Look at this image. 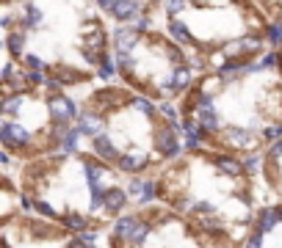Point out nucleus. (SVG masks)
<instances>
[{"instance_id":"obj_1","label":"nucleus","mask_w":282,"mask_h":248,"mask_svg":"<svg viewBox=\"0 0 282 248\" xmlns=\"http://www.w3.org/2000/svg\"><path fill=\"white\" fill-rule=\"evenodd\" d=\"M47 111L53 113V119H58V122H69V119L75 116V102L61 97V94H53L47 100Z\"/></svg>"},{"instance_id":"obj_2","label":"nucleus","mask_w":282,"mask_h":248,"mask_svg":"<svg viewBox=\"0 0 282 248\" xmlns=\"http://www.w3.org/2000/svg\"><path fill=\"white\" fill-rule=\"evenodd\" d=\"M177 132H180V130H174V127H172V130H163L161 132V135H158V149H161V152L163 154H177V152H180V143H177Z\"/></svg>"},{"instance_id":"obj_3","label":"nucleus","mask_w":282,"mask_h":248,"mask_svg":"<svg viewBox=\"0 0 282 248\" xmlns=\"http://www.w3.org/2000/svg\"><path fill=\"white\" fill-rule=\"evenodd\" d=\"M111 11H114L116 19H136L138 17V6L133 3V0H119Z\"/></svg>"},{"instance_id":"obj_4","label":"nucleus","mask_w":282,"mask_h":248,"mask_svg":"<svg viewBox=\"0 0 282 248\" xmlns=\"http://www.w3.org/2000/svg\"><path fill=\"white\" fill-rule=\"evenodd\" d=\"M0 135H3V143H8V146H11V143H25L28 132L19 130L17 124H3V132H0Z\"/></svg>"},{"instance_id":"obj_5","label":"nucleus","mask_w":282,"mask_h":248,"mask_svg":"<svg viewBox=\"0 0 282 248\" xmlns=\"http://www.w3.org/2000/svg\"><path fill=\"white\" fill-rule=\"evenodd\" d=\"M114 39H116V50L127 53V50H133V44H136V30L133 28H119Z\"/></svg>"},{"instance_id":"obj_6","label":"nucleus","mask_w":282,"mask_h":248,"mask_svg":"<svg viewBox=\"0 0 282 248\" xmlns=\"http://www.w3.org/2000/svg\"><path fill=\"white\" fill-rule=\"evenodd\" d=\"M94 149H97V154H102L105 160H119V157H116V146L105 135H97L94 138Z\"/></svg>"},{"instance_id":"obj_7","label":"nucleus","mask_w":282,"mask_h":248,"mask_svg":"<svg viewBox=\"0 0 282 248\" xmlns=\"http://www.w3.org/2000/svg\"><path fill=\"white\" fill-rule=\"evenodd\" d=\"M144 165H147V160L141 154H125V157H119V168H125V171H141Z\"/></svg>"},{"instance_id":"obj_8","label":"nucleus","mask_w":282,"mask_h":248,"mask_svg":"<svg viewBox=\"0 0 282 248\" xmlns=\"http://www.w3.org/2000/svg\"><path fill=\"white\" fill-rule=\"evenodd\" d=\"M125 201H127V196L122 190H108L105 193V207H108L111 213H119L122 207H125Z\"/></svg>"},{"instance_id":"obj_9","label":"nucleus","mask_w":282,"mask_h":248,"mask_svg":"<svg viewBox=\"0 0 282 248\" xmlns=\"http://www.w3.org/2000/svg\"><path fill=\"white\" fill-rule=\"evenodd\" d=\"M100 127H102V122L100 119H94L91 113H86V116H80V122H78V132H89V135H94V132H100Z\"/></svg>"},{"instance_id":"obj_10","label":"nucleus","mask_w":282,"mask_h":248,"mask_svg":"<svg viewBox=\"0 0 282 248\" xmlns=\"http://www.w3.org/2000/svg\"><path fill=\"white\" fill-rule=\"evenodd\" d=\"M191 83V69H174L172 80H169V89H186Z\"/></svg>"},{"instance_id":"obj_11","label":"nucleus","mask_w":282,"mask_h":248,"mask_svg":"<svg viewBox=\"0 0 282 248\" xmlns=\"http://www.w3.org/2000/svg\"><path fill=\"white\" fill-rule=\"evenodd\" d=\"M219 168H222L224 174L238 177V174L244 171V163H238V160H233V157H219Z\"/></svg>"},{"instance_id":"obj_12","label":"nucleus","mask_w":282,"mask_h":248,"mask_svg":"<svg viewBox=\"0 0 282 248\" xmlns=\"http://www.w3.org/2000/svg\"><path fill=\"white\" fill-rule=\"evenodd\" d=\"M169 33H172V39H174V41H180V44H191V36H188L186 25L172 22V25H169Z\"/></svg>"},{"instance_id":"obj_13","label":"nucleus","mask_w":282,"mask_h":248,"mask_svg":"<svg viewBox=\"0 0 282 248\" xmlns=\"http://www.w3.org/2000/svg\"><path fill=\"white\" fill-rule=\"evenodd\" d=\"M61 149H64V152H78V132H64V135H61Z\"/></svg>"},{"instance_id":"obj_14","label":"nucleus","mask_w":282,"mask_h":248,"mask_svg":"<svg viewBox=\"0 0 282 248\" xmlns=\"http://www.w3.org/2000/svg\"><path fill=\"white\" fill-rule=\"evenodd\" d=\"M277 218H280V213H274V210H266L263 215H260V232H271L277 224Z\"/></svg>"},{"instance_id":"obj_15","label":"nucleus","mask_w":282,"mask_h":248,"mask_svg":"<svg viewBox=\"0 0 282 248\" xmlns=\"http://www.w3.org/2000/svg\"><path fill=\"white\" fill-rule=\"evenodd\" d=\"M22 44H25V39H22L19 33H11V36H8V50H11L14 55L22 53Z\"/></svg>"},{"instance_id":"obj_16","label":"nucleus","mask_w":282,"mask_h":248,"mask_svg":"<svg viewBox=\"0 0 282 248\" xmlns=\"http://www.w3.org/2000/svg\"><path fill=\"white\" fill-rule=\"evenodd\" d=\"M66 226H69V229H75V232H83L86 229V221L80 218V215H66Z\"/></svg>"},{"instance_id":"obj_17","label":"nucleus","mask_w":282,"mask_h":248,"mask_svg":"<svg viewBox=\"0 0 282 248\" xmlns=\"http://www.w3.org/2000/svg\"><path fill=\"white\" fill-rule=\"evenodd\" d=\"M19 105H22V94H17V97H8V100L3 102V111H6V113H14Z\"/></svg>"},{"instance_id":"obj_18","label":"nucleus","mask_w":282,"mask_h":248,"mask_svg":"<svg viewBox=\"0 0 282 248\" xmlns=\"http://www.w3.org/2000/svg\"><path fill=\"white\" fill-rule=\"evenodd\" d=\"M163 3H166L169 14H180L183 8H186V0H163Z\"/></svg>"},{"instance_id":"obj_19","label":"nucleus","mask_w":282,"mask_h":248,"mask_svg":"<svg viewBox=\"0 0 282 248\" xmlns=\"http://www.w3.org/2000/svg\"><path fill=\"white\" fill-rule=\"evenodd\" d=\"M230 138H233V143H238V146L252 143V141H249V132H241V130H230Z\"/></svg>"},{"instance_id":"obj_20","label":"nucleus","mask_w":282,"mask_h":248,"mask_svg":"<svg viewBox=\"0 0 282 248\" xmlns=\"http://www.w3.org/2000/svg\"><path fill=\"white\" fill-rule=\"evenodd\" d=\"M100 75L102 77H111L114 75V61H108V55L102 58V64H100Z\"/></svg>"},{"instance_id":"obj_21","label":"nucleus","mask_w":282,"mask_h":248,"mask_svg":"<svg viewBox=\"0 0 282 248\" xmlns=\"http://www.w3.org/2000/svg\"><path fill=\"white\" fill-rule=\"evenodd\" d=\"M25 11H28V25H36V22H39V17H42L36 6H25Z\"/></svg>"},{"instance_id":"obj_22","label":"nucleus","mask_w":282,"mask_h":248,"mask_svg":"<svg viewBox=\"0 0 282 248\" xmlns=\"http://www.w3.org/2000/svg\"><path fill=\"white\" fill-rule=\"evenodd\" d=\"M133 108H138V111H144V113H155L152 102H147V100H133Z\"/></svg>"},{"instance_id":"obj_23","label":"nucleus","mask_w":282,"mask_h":248,"mask_svg":"<svg viewBox=\"0 0 282 248\" xmlns=\"http://www.w3.org/2000/svg\"><path fill=\"white\" fill-rule=\"evenodd\" d=\"M244 168H246L249 174H255V171L260 168V160H258V157H246V160H244Z\"/></svg>"},{"instance_id":"obj_24","label":"nucleus","mask_w":282,"mask_h":248,"mask_svg":"<svg viewBox=\"0 0 282 248\" xmlns=\"http://www.w3.org/2000/svg\"><path fill=\"white\" fill-rule=\"evenodd\" d=\"M282 138V127H266V141H277Z\"/></svg>"},{"instance_id":"obj_25","label":"nucleus","mask_w":282,"mask_h":248,"mask_svg":"<svg viewBox=\"0 0 282 248\" xmlns=\"http://www.w3.org/2000/svg\"><path fill=\"white\" fill-rule=\"evenodd\" d=\"M25 64H28V66H33L36 72H44V64H42L39 58H33V55H25Z\"/></svg>"},{"instance_id":"obj_26","label":"nucleus","mask_w":282,"mask_h":248,"mask_svg":"<svg viewBox=\"0 0 282 248\" xmlns=\"http://www.w3.org/2000/svg\"><path fill=\"white\" fill-rule=\"evenodd\" d=\"M269 39H271V41H282V25H271Z\"/></svg>"},{"instance_id":"obj_27","label":"nucleus","mask_w":282,"mask_h":248,"mask_svg":"<svg viewBox=\"0 0 282 248\" xmlns=\"http://www.w3.org/2000/svg\"><path fill=\"white\" fill-rule=\"evenodd\" d=\"M241 44H244V50H258L260 47L258 39H241Z\"/></svg>"},{"instance_id":"obj_28","label":"nucleus","mask_w":282,"mask_h":248,"mask_svg":"<svg viewBox=\"0 0 282 248\" xmlns=\"http://www.w3.org/2000/svg\"><path fill=\"white\" fill-rule=\"evenodd\" d=\"M36 210H39V213H42V215H47V218H53V210H50V207L47 204H44V201H36Z\"/></svg>"},{"instance_id":"obj_29","label":"nucleus","mask_w":282,"mask_h":248,"mask_svg":"<svg viewBox=\"0 0 282 248\" xmlns=\"http://www.w3.org/2000/svg\"><path fill=\"white\" fill-rule=\"evenodd\" d=\"M152 196H155V182H144V199L150 201Z\"/></svg>"},{"instance_id":"obj_30","label":"nucleus","mask_w":282,"mask_h":248,"mask_svg":"<svg viewBox=\"0 0 282 248\" xmlns=\"http://www.w3.org/2000/svg\"><path fill=\"white\" fill-rule=\"evenodd\" d=\"M260 66H277V55H274V53H269V55L263 58V64H260Z\"/></svg>"},{"instance_id":"obj_31","label":"nucleus","mask_w":282,"mask_h":248,"mask_svg":"<svg viewBox=\"0 0 282 248\" xmlns=\"http://www.w3.org/2000/svg\"><path fill=\"white\" fill-rule=\"evenodd\" d=\"M280 154H282V141H280V143H277V146L269 152V157H280Z\"/></svg>"},{"instance_id":"obj_32","label":"nucleus","mask_w":282,"mask_h":248,"mask_svg":"<svg viewBox=\"0 0 282 248\" xmlns=\"http://www.w3.org/2000/svg\"><path fill=\"white\" fill-rule=\"evenodd\" d=\"M119 0H100V6H105V8H114Z\"/></svg>"},{"instance_id":"obj_33","label":"nucleus","mask_w":282,"mask_h":248,"mask_svg":"<svg viewBox=\"0 0 282 248\" xmlns=\"http://www.w3.org/2000/svg\"><path fill=\"white\" fill-rule=\"evenodd\" d=\"M69 248H91V246H89V243H83V240H75Z\"/></svg>"},{"instance_id":"obj_34","label":"nucleus","mask_w":282,"mask_h":248,"mask_svg":"<svg viewBox=\"0 0 282 248\" xmlns=\"http://www.w3.org/2000/svg\"><path fill=\"white\" fill-rule=\"evenodd\" d=\"M280 221H282V210H280Z\"/></svg>"},{"instance_id":"obj_35","label":"nucleus","mask_w":282,"mask_h":248,"mask_svg":"<svg viewBox=\"0 0 282 248\" xmlns=\"http://www.w3.org/2000/svg\"><path fill=\"white\" fill-rule=\"evenodd\" d=\"M197 3H199V0H197Z\"/></svg>"}]
</instances>
